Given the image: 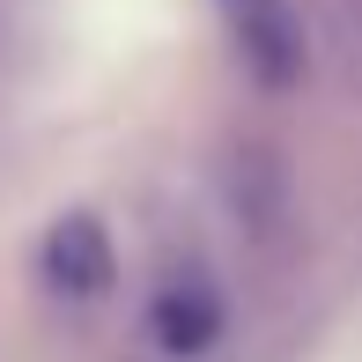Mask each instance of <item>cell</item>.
Returning <instances> with one entry per match:
<instances>
[{"label":"cell","instance_id":"obj_1","mask_svg":"<svg viewBox=\"0 0 362 362\" xmlns=\"http://www.w3.org/2000/svg\"><path fill=\"white\" fill-rule=\"evenodd\" d=\"M229 45H237L244 74L259 81V89H288V81H303V15H296V0H215Z\"/></svg>","mask_w":362,"mask_h":362},{"label":"cell","instance_id":"obj_2","mask_svg":"<svg viewBox=\"0 0 362 362\" xmlns=\"http://www.w3.org/2000/svg\"><path fill=\"white\" fill-rule=\"evenodd\" d=\"M111 237L96 215H67L52 222V237H45V281H52V296H67V303H89V296L111 288Z\"/></svg>","mask_w":362,"mask_h":362},{"label":"cell","instance_id":"obj_3","mask_svg":"<svg viewBox=\"0 0 362 362\" xmlns=\"http://www.w3.org/2000/svg\"><path fill=\"white\" fill-rule=\"evenodd\" d=\"M148 318H156V340H163L170 355H200L207 340L222 333V303H215L207 288H170V296H156Z\"/></svg>","mask_w":362,"mask_h":362}]
</instances>
